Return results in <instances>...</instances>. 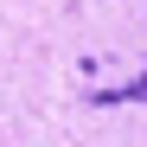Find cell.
<instances>
[{"instance_id":"6da1fadb","label":"cell","mask_w":147,"mask_h":147,"mask_svg":"<svg viewBox=\"0 0 147 147\" xmlns=\"http://www.w3.org/2000/svg\"><path fill=\"white\" fill-rule=\"evenodd\" d=\"M90 102H96V109H109V102H147V70H141L134 83H121V90H96Z\"/></svg>"}]
</instances>
